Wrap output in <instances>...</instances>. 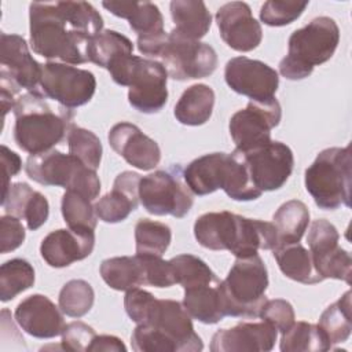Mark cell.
I'll return each instance as SVG.
<instances>
[{
    "mask_svg": "<svg viewBox=\"0 0 352 352\" xmlns=\"http://www.w3.org/2000/svg\"><path fill=\"white\" fill-rule=\"evenodd\" d=\"M1 206L7 214L25 220L30 231L38 230L50 214L47 198L23 182L10 184V187L3 191Z\"/></svg>",
    "mask_w": 352,
    "mask_h": 352,
    "instance_id": "obj_24",
    "label": "cell"
},
{
    "mask_svg": "<svg viewBox=\"0 0 352 352\" xmlns=\"http://www.w3.org/2000/svg\"><path fill=\"white\" fill-rule=\"evenodd\" d=\"M107 351H114V352H124L126 351V346L124 345V342L116 337V336H107V334H102L94 338L88 352H107Z\"/></svg>",
    "mask_w": 352,
    "mask_h": 352,
    "instance_id": "obj_50",
    "label": "cell"
},
{
    "mask_svg": "<svg viewBox=\"0 0 352 352\" xmlns=\"http://www.w3.org/2000/svg\"><path fill=\"white\" fill-rule=\"evenodd\" d=\"M102 6L113 15L129 22L138 37H148L164 30V16L160 8L150 1H103Z\"/></svg>",
    "mask_w": 352,
    "mask_h": 352,
    "instance_id": "obj_25",
    "label": "cell"
},
{
    "mask_svg": "<svg viewBox=\"0 0 352 352\" xmlns=\"http://www.w3.org/2000/svg\"><path fill=\"white\" fill-rule=\"evenodd\" d=\"M95 301L92 286L82 279H72L63 285L59 292V308L70 318H81L87 315Z\"/></svg>",
    "mask_w": 352,
    "mask_h": 352,
    "instance_id": "obj_39",
    "label": "cell"
},
{
    "mask_svg": "<svg viewBox=\"0 0 352 352\" xmlns=\"http://www.w3.org/2000/svg\"><path fill=\"white\" fill-rule=\"evenodd\" d=\"M235 151L243 158L254 186L261 192L279 190L293 172V151L282 142L271 140L246 151Z\"/></svg>",
    "mask_w": 352,
    "mask_h": 352,
    "instance_id": "obj_16",
    "label": "cell"
},
{
    "mask_svg": "<svg viewBox=\"0 0 352 352\" xmlns=\"http://www.w3.org/2000/svg\"><path fill=\"white\" fill-rule=\"evenodd\" d=\"M216 22L220 37L235 51L249 52L261 43V25L253 18L249 4L243 1L223 4L216 12Z\"/></svg>",
    "mask_w": 352,
    "mask_h": 352,
    "instance_id": "obj_18",
    "label": "cell"
},
{
    "mask_svg": "<svg viewBox=\"0 0 352 352\" xmlns=\"http://www.w3.org/2000/svg\"><path fill=\"white\" fill-rule=\"evenodd\" d=\"M69 154L78 158L84 165L96 170L102 161V143L99 138L85 128L73 125L67 133Z\"/></svg>",
    "mask_w": 352,
    "mask_h": 352,
    "instance_id": "obj_40",
    "label": "cell"
},
{
    "mask_svg": "<svg viewBox=\"0 0 352 352\" xmlns=\"http://www.w3.org/2000/svg\"><path fill=\"white\" fill-rule=\"evenodd\" d=\"M155 58L166 69L168 77L177 81L205 78L217 67V54L212 45L177 34H166Z\"/></svg>",
    "mask_w": 352,
    "mask_h": 352,
    "instance_id": "obj_12",
    "label": "cell"
},
{
    "mask_svg": "<svg viewBox=\"0 0 352 352\" xmlns=\"http://www.w3.org/2000/svg\"><path fill=\"white\" fill-rule=\"evenodd\" d=\"M133 51L132 41L116 32L102 30L99 34L92 37L87 45L88 62H92L103 69H109L111 63L125 55H131Z\"/></svg>",
    "mask_w": 352,
    "mask_h": 352,
    "instance_id": "obj_32",
    "label": "cell"
},
{
    "mask_svg": "<svg viewBox=\"0 0 352 352\" xmlns=\"http://www.w3.org/2000/svg\"><path fill=\"white\" fill-rule=\"evenodd\" d=\"M14 315L19 327L36 338L60 336L66 326L59 308L44 294H32L22 300Z\"/></svg>",
    "mask_w": 352,
    "mask_h": 352,
    "instance_id": "obj_22",
    "label": "cell"
},
{
    "mask_svg": "<svg viewBox=\"0 0 352 352\" xmlns=\"http://www.w3.org/2000/svg\"><path fill=\"white\" fill-rule=\"evenodd\" d=\"M264 322L276 329V331H286L294 323V309L292 304L283 298L267 300L261 308L260 316Z\"/></svg>",
    "mask_w": 352,
    "mask_h": 352,
    "instance_id": "obj_44",
    "label": "cell"
},
{
    "mask_svg": "<svg viewBox=\"0 0 352 352\" xmlns=\"http://www.w3.org/2000/svg\"><path fill=\"white\" fill-rule=\"evenodd\" d=\"M170 15L175 23L173 30L191 40L205 37L212 25V15L201 0H173Z\"/></svg>",
    "mask_w": 352,
    "mask_h": 352,
    "instance_id": "obj_27",
    "label": "cell"
},
{
    "mask_svg": "<svg viewBox=\"0 0 352 352\" xmlns=\"http://www.w3.org/2000/svg\"><path fill=\"white\" fill-rule=\"evenodd\" d=\"M144 270V285L155 287H169L175 285V278L169 260H162L155 256H140Z\"/></svg>",
    "mask_w": 352,
    "mask_h": 352,
    "instance_id": "obj_46",
    "label": "cell"
},
{
    "mask_svg": "<svg viewBox=\"0 0 352 352\" xmlns=\"http://www.w3.org/2000/svg\"><path fill=\"white\" fill-rule=\"evenodd\" d=\"M25 170L29 179L38 184L63 187L82 194L91 201L100 192V180L96 170L88 168L72 154H63L54 148L30 154Z\"/></svg>",
    "mask_w": 352,
    "mask_h": 352,
    "instance_id": "obj_10",
    "label": "cell"
},
{
    "mask_svg": "<svg viewBox=\"0 0 352 352\" xmlns=\"http://www.w3.org/2000/svg\"><path fill=\"white\" fill-rule=\"evenodd\" d=\"M94 246L95 232L92 230L60 228L41 241L40 253L50 267L63 268L88 257Z\"/></svg>",
    "mask_w": 352,
    "mask_h": 352,
    "instance_id": "obj_21",
    "label": "cell"
},
{
    "mask_svg": "<svg viewBox=\"0 0 352 352\" xmlns=\"http://www.w3.org/2000/svg\"><path fill=\"white\" fill-rule=\"evenodd\" d=\"M154 300H155V297L151 293H148L143 289L135 287V289L126 290V294L124 297V307H125L128 316L136 324H139L146 319L148 309L153 305Z\"/></svg>",
    "mask_w": 352,
    "mask_h": 352,
    "instance_id": "obj_48",
    "label": "cell"
},
{
    "mask_svg": "<svg viewBox=\"0 0 352 352\" xmlns=\"http://www.w3.org/2000/svg\"><path fill=\"white\" fill-rule=\"evenodd\" d=\"M340 43V29L330 16L314 18L289 37L287 55L279 62V73L287 80H302L314 67L327 62Z\"/></svg>",
    "mask_w": 352,
    "mask_h": 352,
    "instance_id": "obj_6",
    "label": "cell"
},
{
    "mask_svg": "<svg viewBox=\"0 0 352 352\" xmlns=\"http://www.w3.org/2000/svg\"><path fill=\"white\" fill-rule=\"evenodd\" d=\"M307 6L308 1L268 0L261 6L260 19L268 26H285L300 18Z\"/></svg>",
    "mask_w": 352,
    "mask_h": 352,
    "instance_id": "obj_42",
    "label": "cell"
},
{
    "mask_svg": "<svg viewBox=\"0 0 352 352\" xmlns=\"http://www.w3.org/2000/svg\"><path fill=\"white\" fill-rule=\"evenodd\" d=\"M351 147L346 146L322 150L305 169V188L320 209L351 206Z\"/></svg>",
    "mask_w": 352,
    "mask_h": 352,
    "instance_id": "obj_8",
    "label": "cell"
},
{
    "mask_svg": "<svg viewBox=\"0 0 352 352\" xmlns=\"http://www.w3.org/2000/svg\"><path fill=\"white\" fill-rule=\"evenodd\" d=\"M140 179L136 172L125 170L120 173L114 180L113 190L95 204L98 219L111 224L125 220L139 205Z\"/></svg>",
    "mask_w": 352,
    "mask_h": 352,
    "instance_id": "obj_23",
    "label": "cell"
},
{
    "mask_svg": "<svg viewBox=\"0 0 352 352\" xmlns=\"http://www.w3.org/2000/svg\"><path fill=\"white\" fill-rule=\"evenodd\" d=\"M282 117L276 98L268 100H249L248 106L238 110L230 120V135L235 148L246 151L271 142V129Z\"/></svg>",
    "mask_w": 352,
    "mask_h": 352,
    "instance_id": "obj_15",
    "label": "cell"
},
{
    "mask_svg": "<svg viewBox=\"0 0 352 352\" xmlns=\"http://www.w3.org/2000/svg\"><path fill=\"white\" fill-rule=\"evenodd\" d=\"M111 148L129 165L150 170L161 161V148L155 140L144 135L139 126L131 122H118L109 131Z\"/></svg>",
    "mask_w": 352,
    "mask_h": 352,
    "instance_id": "obj_19",
    "label": "cell"
},
{
    "mask_svg": "<svg viewBox=\"0 0 352 352\" xmlns=\"http://www.w3.org/2000/svg\"><path fill=\"white\" fill-rule=\"evenodd\" d=\"M0 88L15 96L21 89L40 87L43 65L29 52L26 40L19 34H0Z\"/></svg>",
    "mask_w": 352,
    "mask_h": 352,
    "instance_id": "obj_14",
    "label": "cell"
},
{
    "mask_svg": "<svg viewBox=\"0 0 352 352\" xmlns=\"http://www.w3.org/2000/svg\"><path fill=\"white\" fill-rule=\"evenodd\" d=\"M34 283V268L25 258H11L0 267V300L15 298Z\"/></svg>",
    "mask_w": 352,
    "mask_h": 352,
    "instance_id": "obj_36",
    "label": "cell"
},
{
    "mask_svg": "<svg viewBox=\"0 0 352 352\" xmlns=\"http://www.w3.org/2000/svg\"><path fill=\"white\" fill-rule=\"evenodd\" d=\"M318 326L326 336L330 345L345 342L352 330V314H351V290L330 304L320 315Z\"/></svg>",
    "mask_w": 352,
    "mask_h": 352,
    "instance_id": "obj_33",
    "label": "cell"
},
{
    "mask_svg": "<svg viewBox=\"0 0 352 352\" xmlns=\"http://www.w3.org/2000/svg\"><path fill=\"white\" fill-rule=\"evenodd\" d=\"M340 234L337 228L324 219L314 220L307 236L312 257L323 254L338 246Z\"/></svg>",
    "mask_w": 352,
    "mask_h": 352,
    "instance_id": "obj_43",
    "label": "cell"
},
{
    "mask_svg": "<svg viewBox=\"0 0 352 352\" xmlns=\"http://www.w3.org/2000/svg\"><path fill=\"white\" fill-rule=\"evenodd\" d=\"M272 250L278 267L285 276L304 285H314L323 280L315 270L311 252L298 242L280 245Z\"/></svg>",
    "mask_w": 352,
    "mask_h": 352,
    "instance_id": "obj_29",
    "label": "cell"
},
{
    "mask_svg": "<svg viewBox=\"0 0 352 352\" xmlns=\"http://www.w3.org/2000/svg\"><path fill=\"white\" fill-rule=\"evenodd\" d=\"M99 271L106 285L114 290L126 292L144 285V270L138 254L106 258Z\"/></svg>",
    "mask_w": 352,
    "mask_h": 352,
    "instance_id": "obj_30",
    "label": "cell"
},
{
    "mask_svg": "<svg viewBox=\"0 0 352 352\" xmlns=\"http://www.w3.org/2000/svg\"><path fill=\"white\" fill-rule=\"evenodd\" d=\"M113 81L128 87V102L140 113L154 114L164 109L168 100V73L155 59L125 55L107 69Z\"/></svg>",
    "mask_w": 352,
    "mask_h": 352,
    "instance_id": "obj_7",
    "label": "cell"
},
{
    "mask_svg": "<svg viewBox=\"0 0 352 352\" xmlns=\"http://www.w3.org/2000/svg\"><path fill=\"white\" fill-rule=\"evenodd\" d=\"M139 201L143 208L155 216L170 214L184 217L192 204V192L187 186L179 164L166 170H155L140 179Z\"/></svg>",
    "mask_w": 352,
    "mask_h": 352,
    "instance_id": "obj_11",
    "label": "cell"
},
{
    "mask_svg": "<svg viewBox=\"0 0 352 352\" xmlns=\"http://www.w3.org/2000/svg\"><path fill=\"white\" fill-rule=\"evenodd\" d=\"M227 85L250 100L275 98L279 85L278 72L267 63L246 56L231 58L224 69Z\"/></svg>",
    "mask_w": 352,
    "mask_h": 352,
    "instance_id": "obj_17",
    "label": "cell"
},
{
    "mask_svg": "<svg viewBox=\"0 0 352 352\" xmlns=\"http://www.w3.org/2000/svg\"><path fill=\"white\" fill-rule=\"evenodd\" d=\"M1 164H3V170H4V184H3V191H6L10 187V177L15 176L21 168H22V161L21 157L11 151L7 146H1Z\"/></svg>",
    "mask_w": 352,
    "mask_h": 352,
    "instance_id": "obj_49",
    "label": "cell"
},
{
    "mask_svg": "<svg viewBox=\"0 0 352 352\" xmlns=\"http://www.w3.org/2000/svg\"><path fill=\"white\" fill-rule=\"evenodd\" d=\"M62 348L72 352H88L94 338L95 330L84 322L76 320L67 323L62 331Z\"/></svg>",
    "mask_w": 352,
    "mask_h": 352,
    "instance_id": "obj_45",
    "label": "cell"
},
{
    "mask_svg": "<svg viewBox=\"0 0 352 352\" xmlns=\"http://www.w3.org/2000/svg\"><path fill=\"white\" fill-rule=\"evenodd\" d=\"M279 348L282 352H324L331 345L318 324L300 320L282 333Z\"/></svg>",
    "mask_w": 352,
    "mask_h": 352,
    "instance_id": "obj_34",
    "label": "cell"
},
{
    "mask_svg": "<svg viewBox=\"0 0 352 352\" xmlns=\"http://www.w3.org/2000/svg\"><path fill=\"white\" fill-rule=\"evenodd\" d=\"M41 92L66 109H76L88 103L96 91L95 76L73 65L47 62L40 78Z\"/></svg>",
    "mask_w": 352,
    "mask_h": 352,
    "instance_id": "obj_13",
    "label": "cell"
},
{
    "mask_svg": "<svg viewBox=\"0 0 352 352\" xmlns=\"http://www.w3.org/2000/svg\"><path fill=\"white\" fill-rule=\"evenodd\" d=\"M278 331L267 322H241L231 329H219L210 342L212 352H268Z\"/></svg>",
    "mask_w": 352,
    "mask_h": 352,
    "instance_id": "obj_20",
    "label": "cell"
},
{
    "mask_svg": "<svg viewBox=\"0 0 352 352\" xmlns=\"http://www.w3.org/2000/svg\"><path fill=\"white\" fill-rule=\"evenodd\" d=\"M33 52L67 65L88 62L87 45L103 29V18L87 1H33L29 6Z\"/></svg>",
    "mask_w": 352,
    "mask_h": 352,
    "instance_id": "obj_1",
    "label": "cell"
},
{
    "mask_svg": "<svg viewBox=\"0 0 352 352\" xmlns=\"http://www.w3.org/2000/svg\"><path fill=\"white\" fill-rule=\"evenodd\" d=\"M26 232L19 219L4 214L0 217V252L8 253L18 249L25 241Z\"/></svg>",
    "mask_w": 352,
    "mask_h": 352,
    "instance_id": "obj_47",
    "label": "cell"
},
{
    "mask_svg": "<svg viewBox=\"0 0 352 352\" xmlns=\"http://www.w3.org/2000/svg\"><path fill=\"white\" fill-rule=\"evenodd\" d=\"M136 352H198L204 349L201 337L183 302L155 298L146 319L131 337Z\"/></svg>",
    "mask_w": 352,
    "mask_h": 352,
    "instance_id": "obj_3",
    "label": "cell"
},
{
    "mask_svg": "<svg viewBox=\"0 0 352 352\" xmlns=\"http://www.w3.org/2000/svg\"><path fill=\"white\" fill-rule=\"evenodd\" d=\"M214 106V92L206 84L188 87L177 100L173 114L183 125L198 126L209 121Z\"/></svg>",
    "mask_w": 352,
    "mask_h": 352,
    "instance_id": "obj_28",
    "label": "cell"
},
{
    "mask_svg": "<svg viewBox=\"0 0 352 352\" xmlns=\"http://www.w3.org/2000/svg\"><path fill=\"white\" fill-rule=\"evenodd\" d=\"M268 272L258 254L236 257L219 289L227 316L258 318L263 305L268 300Z\"/></svg>",
    "mask_w": 352,
    "mask_h": 352,
    "instance_id": "obj_9",
    "label": "cell"
},
{
    "mask_svg": "<svg viewBox=\"0 0 352 352\" xmlns=\"http://www.w3.org/2000/svg\"><path fill=\"white\" fill-rule=\"evenodd\" d=\"M175 282L182 285L183 289L219 282L214 272L209 265L197 256L179 254L169 260Z\"/></svg>",
    "mask_w": 352,
    "mask_h": 352,
    "instance_id": "obj_37",
    "label": "cell"
},
{
    "mask_svg": "<svg viewBox=\"0 0 352 352\" xmlns=\"http://www.w3.org/2000/svg\"><path fill=\"white\" fill-rule=\"evenodd\" d=\"M219 285L220 280L184 289L183 307L192 319L214 324L227 316Z\"/></svg>",
    "mask_w": 352,
    "mask_h": 352,
    "instance_id": "obj_26",
    "label": "cell"
},
{
    "mask_svg": "<svg viewBox=\"0 0 352 352\" xmlns=\"http://www.w3.org/2000/svg\"><path fill=\"white\" fill-rule=\"evenodd\" d=\"M92 201L82 194L66 190L62 197L60 209L65 223L72 230H92L95 231L98 224V216Z\"/></svg>",
    "mask_w": 352,
    "mask_h": 352,
    "instance_id": "obj_38",
    "label": "cell"
},
{
    "mask_svg": "<svg viewBox=\"0 0 352 352\" xmlns=\"http://www.w3.org/2000/svg\"><path fill=\"white\" fill-rule=\"evenodd\" d=\"M198 243L210 250H228L235 257H249L278 246V234L272 223L248 219L227 210L209 212L194 223Z\"/></svg>",
    "mask_w": 352,
    "mask_h": 352,
    "instance_id": "obj_2",
    "label": "cell"
},
{
    "mask_svg": "<svg viewBox=\"0 0 352 352\" xmlns=\"http://www.w3.org/2000/svg\"><path fill=\"white\" fill-rule=\"evenodd\" d=\"M170 239L172 232L169 226L161 221L140 219L135 226L136 254L161 257L166 252Z\"/></svg>",
    "mask_w": 352,
    "mask_h": 352,
    "instance_id": "obj_35",
    "label": "cell"
},
{
    "mask_svg": "<svg viewBox=\"0 0 352 352\" xmlns=\"http://www.w3.org/2000/svg\"><path fill=\"white\" fill-rule=\"evenodd\" d=\"M184 180L195 195L221 188L234 201H253L261 197L239 153H212L191 161L183 170Z\"/></svg>",
    "mask_w": 352,
    "mask_h": 352,
    "instance_id": "obj_5",
    "label": "cell"
},
{
    "mask_svg": "<svg viewBox=\"0 0 352 352\" xmlns=\"http://www.w3.org/2000/svg\"><path fill=\"white\" fill-rule=\"evenodd\" d=\"M316 272L324 280L327 278L351 283L352 258L346 250L337 246L323 254L312 257Z\"/></svg>",
    "mask_w": 352,
    "mask_h": 352,
    "instance_id": "obj_41",
    "label": "cell"
},
{
    "mask_svg": "<svg viewBox=\"0 0 352 352\" xmlns=\"http://www.w3.org/2000/svg\"><path fill=\"white\" fill-rule=\"evenodd\" d=\"M272 220L278 234V246L297 243L308 227L309 210L304 202L290 199L278 208Z\"/></svg>",
    "mask_w": 352,
    "mask_h": 352,
    "instance_id": "obj_31",
    "label": "cell"
},
{
    "mask_svg": "<svg viewBox=\"0 0 352 352\" xmlns=\"http://www.w3.org/2000/svg\"><path fill=\"white\" fill-rule=\"evenodd\" d=\"M12 111L15 143L29 154L51 150L67 136L73 126L74 113L62 106L54 110L40 88L21 95Z\"/></svg>",
    "mask_w": 352,
    "mask_h": 352,
    "instance_id": "obj_4",
    "label": "cell"
}]
</instances>
